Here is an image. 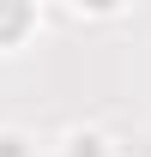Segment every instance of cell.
<instances>
[{
    "label": "cell",
    "mask_w": 151,
    "mask_h": 157,
    "mask_svg": "<svg viewBox=\"0 0 151 157\" xmlns=\"http://www.w3.org/2000/svg\"><path fill=\"white\" fill-rule=\"evenodd\" d=\"M24 30V0H0V42Z\"/></svg>",
    "instance_id": "obj_1"
},
{
    "label": "cell",
    "mask_w": 151,
    "mask_h": 157,
    "mask_svg": "<svg viewBox=\"0 0 151 157\" xmlns=\"http://www.w3.org/2000/svg\"><path fill=\"white\" fill-rule=\"evenodd\" d=\"M0 157H18V145H12V139H0Z\"/></svg>",
    "instance_id": "obj_2"
},
{
    "label": "cell",
    "mask_w": 151,
    "mask_h": 157,
    "mask_svg": "<svg viewBox=\"0 0 151 157\" xmlns=\"http://www.w3.org/2000/svg\"><path fill=\"white\" fill-rule=\"evenodd\" d=\"M91 6H109V0H91Z\"/></svg>",
    "instance_id": "obj_3"
}]
</instances>
